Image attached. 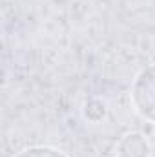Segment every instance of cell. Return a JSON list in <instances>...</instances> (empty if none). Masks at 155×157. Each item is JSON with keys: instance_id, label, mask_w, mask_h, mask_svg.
<instances>
[{"instance_id": "obj_3", "label": "cell", "mask_w": 155, "mask_h": 157, "mask_svg": "<svg viewBox=\"0 0 155 157\" xmlns=\"http://www.w3.org/2000/svg\"><path fill=\"white\" fill-rule=\"evenodd\" d=\"M15 157H68L64 152L51 148V146H29L18 152Z\"/></svg>"}, {"instance_id": "obj_1", "label": "cell", "mask_w": 155, "mask_h": 157, "mask_svg": "<svg viewBox=\"0 0 155 157\" xmlns=\"http://www.w3.org/2000/svg\"><path fill=\"white\" fill-rule=\"evenodd\" d=\"M131 102L141 117L155 124V64L137 75L131 88Z\"/></svg>"}, {"instance_id": "obj_2", "label": "cell", "mask_w": 155, "mask_h": 157, "mask_svg": "<svg viewBox=\"0 0 155 157\" xmlns=\"http://www.w3.org/2000/svg\"><path fill=\"white\" fill-rule=\"evenodd\" d=\"M150 152L152 148H150L148 139L139 132L126 133L117 144L119 157H150Z\"/></svg>"}]
</instances>
